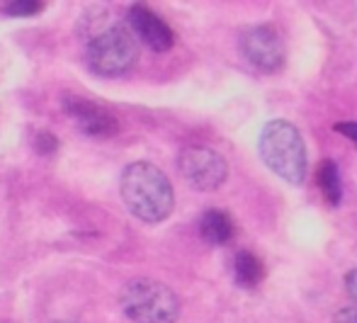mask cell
I'll return each instance as SVG.
<instances>
[{"mask_svg":"<svg viewBox=\"0 0 357 323\" xmlns=\"http://www.w3.org/2000/svg\"><path fill=\"white\" fill-rule=\"evenodd\" d=\"M234 272H236V280L238 285L243 287H255L263 282L265 277V265L260 262V258L250 250H241L234 260Z\"/></svg>","mask_w":357,"mask_h":323,"instance_id":"10","label":"cell"},{"mask_svg":"<svg viewBox=\"0 0 357 323\" xmlns=\"http://www.w3.org/2000/svg\"><path fill=\"white\" fill-rule=\"evenodd\" d=\"M63 107H66V112L80 127V131H85L93 139H107V136L119 131V122L112 114L105 112L95 103H88L85 98H66L63 100Z\"/></svg>","mask_w":357,"mask_h":323,"instance_id":"8","label":"cell"},{"mask_svg":"<svg viewBox=\"0 0 357 323\" xmlns=\"http://www.w3.org/2000/svg\"><path fill=\"white\" fill-rule=\"evenodd\" d=\"M238 47L243 59L250 66H255L263 73H273L284 63V47L280 34L268 24L248 27L238 39Z\"/></svg>","mask_w":357,"mask_h":323,"instance_id":"6","label":"cell"},{"mask_svg":"<svg viewBox=\"0 0 357 323\" xmlns=\"http://www.w3.org/2000/svg\"><path fill=\"white\" fill-rule=\"evenodd\" d=\"M119 306L134 323H175L180 316L178 294L151 277L129 280L119 292Z\"/></svg>","mask_w":357,"mask_h":323,"instance_id":"3","label":"cell"},{"mask_svg":"<svg viewBox=\"0 0 357 323\" xmlns=\"http://www.w3.org/2000/svg\"><path fill=\"white\" fill-rule=\"evenodd\" d=\"M129 27H132V34L139 37L149 49L153 52H168L175 44V34L153 10H149L146 5H132L129 8Z\"/></svg>","mask_w":357,"mask_h":323,"instance_id":"7","label":"cell"},{"mask_svg":"<svg viewBox=\"0 0 357 323\" xmlns=\"http://www.w3.org/2000/svg\"><path fill=\"white\" fill-rule=\"evenodd\" d=\"M56 146H59V141H56V136H54L52 131H39V134L34 136V149H37L42 156L54 153V151H56Z\"/></svg>","mask_w":357,"mask_h":323,"instance_id":"13","label":"cell"},{"mask_svg":"<svg viewBox=\"0 0 357 323\" xmlns=\"http://www.w3.org/2000/svg\"><path fill=\"white\" fill-rule=\"evenodd\" d=\"M345 290H348L350 299L357 304V267H355V270H350L348 277H345Z\"/></svg>","mask_w":357,"mask_h":323,"instance_id":"16","label":"cell"},{"mask_svg":"<svg viewBox=\"0 0 357 323\" xmlns=\"http://www.w3.org/2000/svg\"><path fill=\"white\" fill-rule=\"evenodd\" d=\"M335 131H340L343 136H348L350 141L357 146V124L355 122H343V124H335Z\"/></svg>","mask_w":357,"mask_h":323,"instance_id":"15","label":"cell"},{"mask_svg":"<svg viewBox=\"0 0 357 323\" xmlns=\"http://www.w3.org/2000/svg\"><path fill=\"white\" fill-rule=\"evenodd\" d=\"M199 234L204 241L214 246H224L234 239V221L226 211L221 209H207L199 219Z\"/></svg>","mask_w":357,"mask_h":323,"instance_id":"9","label":"cell"},{"mask_svg":"<svg viewBox=\"0 0 357 323\" xmlns=\"http://www.w3.org/2000/svg\"><path fill=\"white\" fill-rule=\"evenodd\" d=\"M122 200L127 209L146 224L165 221L173 211L175 195L168 175L151 163H132L122 173Z\"/></svg>","mask_w":357,"mask_h":323,"instance_id":"1","label":"cell"},{"mask_svg":"<svg viewBox=\"0 0 357 323\" xmlns=\"http://www.w3.org/2000/svg\"><path fill=\"white\" fill-rule=\"evenodd\" d=\"M316 183H319L321 193L328 200L331 206H338L340 204V197H343V185H340V173H338V165L333 160H324L316 170Z\"/></svg>","mask_w":357,"mask_h":323,"instance_id":"11","label":"cell"},{"mask_svg":"<svg viewBox=\"0 0 357 323\" xmlns=\"http://www.w3.org/2000/svg\"><path fill=\"white\" fill-rule=\"evenodd\" d=\"M139 59L137 37L127 24H105L88 37V63L100 75L127 73Z\"/></svg>","mask_w":357,"mask_h":323,"instance_id":"4","label":"cell"},{"mask_svg":"<svg viewBox=\"0 0 357 323\" xmlns=\"http://www.w3.org/2000/svg\"><path fill=\"white\" fill-rule=\"evenodd\" d=\"M56 323H71V321H56Z\"/></svg>","mask_w":357,"mask_h":323,"instance_id":"17","label":"cell"},{"mask_svg":"<svg viewBox=\"0 0 357 323\" xmlns=\"http://www.w3.org/2000/svg\"><path fill=\"white\" fill-rule=\"evenodd\" d=\"M335 323H357V306H345L335 314Z\"/></svg>","mask_w":357,"mask_h":323,"instance_id":"14","label":"cell"},{"mask_svg":"<svg viewBox=\"0 0 357 323\" xmlns=\"http://www.w3.org/2000/svg\"><path fill=\"white\" fill-rule=\"evenodd\" d=\"M260 158L263 163L291 185H301L306 178V146L299 129L284 119H273L260 131Z\"/></svg>","mask_w":357,"mask_h":323,"instance_id":"2","label":"cell"},{"mask_svg":"<svg viewBox=\"0 0 357 323\" xmlns=\"http://www.w3.org/2000/svg\"><path fill=\"white\" fill-rule=\"evenodd\" d=\"M39 10H42V3H37V0H15V3L5 5L3 13L20 17V15H34V13H39Z\"/></svg>","mask_w":357,"mask_h":323,"instance_id":"12","label":"cell"},{"mask_svg":"<svg viewBox=\"0 0 357 323\" xmlns=\"http://www.w3.org/2000/svg\"><path fill=\"white\" fill-rule=\"evenodd\" d=\"M178 168L183 173V178L188 180L192 188L209 193L226 183L229 175V165L221 158L216 151L207 149V146H190L180 153Z\"/></svg>","mask_w":357,"mask_h":323,"instance_id":"5","label":"cell"}]
</instances>
